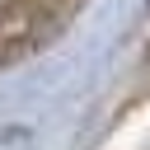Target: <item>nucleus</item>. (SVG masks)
I'll use <instances>...</instances> for the list:
<instances>
[]
</instances>
